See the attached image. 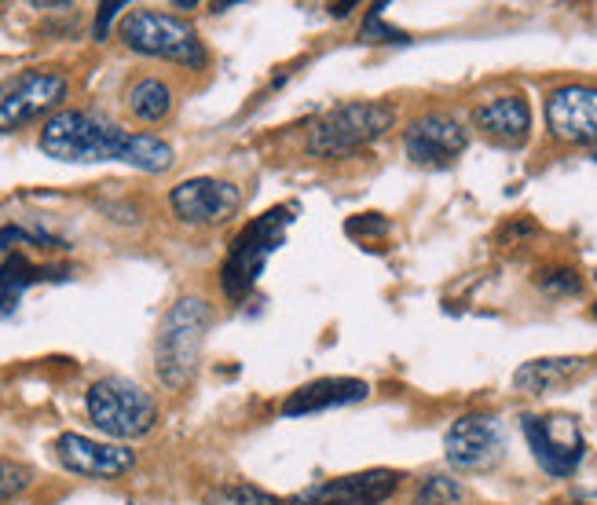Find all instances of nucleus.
I'll list each match as a JSON object with an SVG mask.
<instances>
[{
    "mask_svg": "<svg viewBox=\"0 0 597 505\" xmlns=\"http://www.w3.org/2000/svg\"><path fill=\"white\" fill-rule=\"evenodd\" d=\"M37 147L48 158L66 165H93V161H121L139 173H169L173 169V147L150 133H129L118 121L93 110H59L45 121Z\"/></svg>",
    "mask_w": 597,
    "mask_h": 505,
    "instance_id": "nucleus-1",
    "label": "nucleus"
},
{
    "mask_svg": "<svg viewBox=\"0 0 597 505\" xmlns=\"http://www.w3.org/2000/svg\"><path fill=\"white\" fill-rule=\"evenodd\" d=\"M209 327H212V308L209 300L202 297H180L176 305L166 311V319H161L158 327V341H155V370L161 385L173 392L191 385Z\"/></svg>",
    "mask_w": 597,
    "mask_h": 505,
    "instance_id": "nucleus-2",
    "label": "nucleus"
},
{
    "mask_svg": "<svg viewBox=\"0 0 597 505\" xmlns=\"http://www.w3.org/2000/svg\"><path fill=\"white\" fill-rule=\"evenodd\" d=\"M290 224H293V206H276L239 231L224 264H220V290H224L228 300L249 297L260 275H265V264L276 257L282 242H287Z\"/></svg>",
    "mask_w": 597,
    "mask_h": 505,
    "instance_id": "nucleus-3",
    "label": "nucleus"
},
{
    "mask_svg": "<svg viewBox=\"0 0 597 505\" xmlns=\"http://www.w3.org/2000/svg\"><path fill=\"white\" fill-rule=\"evenodd\" d=\"M397 125V107L386 99H356L327 110L308 133V150L316 158H345L381 139Z\"/></svg>",
    "mask_w": 597,
    "mask_h": 505,
    "instance_id": "nucleus-4",
    "label": "nucleus"
},
{
    "mask_svg": "<svg viewBox=\"0 0 597 505\" xmlns=\"http://www.w3.org/2000/svg\"><path fill=\"white\" fill-rule=\"evenodd\" d=\"M88 421L110 440H139L158 426L155 396L129 378H99L85 396Z\"/></svg>",
    "mask_w": 597,
    "mask_h": 505,
    "instance_id": "nucleus-5",
    "label": "nucleus"
},
{
    "mask_svg": "<svg viewBox=\"0 0 597 505\" xmlns=\"http://www.w3.org/2000/svg\"><path fill=\"white\" fill-rule=\"evenodd\" d=\"M121 40H125L133 52L139 56H155V59H169V63H180L187 70H202L209 63L206 45L198 40L195 26L187 19H176L169 12H155V8H136L121 19Z\"/></svg>",
    "mask_w": 597,
    "mask_h": 505,
    "instance_id": "nucleus-6",
    "label": "nucleus"
},
{
    "mask_svg": "<svg viewBox=\"0 0 597 505\" xmlns=\"http://www.w3.org/2000/svg\"><path fill=\"white\" fill-rule=\"evenodd\" d=\"M70 81L63 70H19L15 77L0 81V136L19 133L37 118H48L63 107Z\"/></svg>",
    "mask_w": 597,
    "mask_h": 505,
    "instance_id": "nucleus-7",
    "label": "nucleus"
},
{
    "mask_svg": "<svg viewBox=\"0 0 597 505\" xmlns=\"http://www.w3.org/2000/svg\"><path fill=\"white\" fill-rule=\"evenodd\" d=\"M524 440L535 454V461L550 472V477H572L580 469L586 443L580 432V421L569 414H550V418H521Z\"/></svg>",
    "mask_w": 597,
    "mask_h": 505,
    "instance_id": "nucleus-8",
    "label": "nucleus"
},
{
    "mask_svg": "<svg viewBox=\"0 0 597 505\" xmlns=\"http://www.w3.org/2000/svg\"><path fill=\"white\" fill-rule=\"evenodd\" d=\"M169 206L180 224L187 227H217L239 213L242 206V190L231 184V180H217V176H195L184 180L169 190Z\"/></svg>",
    "mask_w": 597,
    "mask_h": 505,
    "instance_id": "nucleus-9",
    "label": "nucleus"
},
{
    "mask_svg": "<svg viewBox=\"0 0 597 505\" xmlns=\"http://www.w3.org/2000/svg\"><path fill=\"white\" fill-rule=\"evenodd\" d=\"M443 454L454 469L462 472H484L495 469L505 454V436L502 426L488 414H465L443 436Z\"/></svg>",
    "mask_w": 597,
    "mask_h": 505,
    "instance_id": "nucleus-10",
    "label": "nucleus"
},
{
    "mask_svg": "<svg viewBox=\"0 0 597 505\" xmlns=\"http://www.w3.org/2000/svg\"><path fill=\"white\" fill-rule=\"evenodd\" d=\"M465 147H470V128L454 114H443V110L414 118L407 133H403V150H407L414 165L443 169L451 165Z\"/></svg>",
    "mask_w": 597,
    "mask_h": 505,
    "instance_id": "nucleus-11",
    "label": "nucleus"
},
{
    "mask_svg": "<svg viewBox=\"0 0 597 505\" xmlns=\"http://www.w3.org/2000/svg\"><path fill=\"white\" fill-rule=\"evenodd\" d=\"M546 128L572 147H597V88L561 85L546 96Z\"/></svg>",
    "mask_w": 597,
    "mask_h": 505,
    "instance_id": "nucleus-12",
    "label": "nucleus"
},
{
    "mask_svg": "<svg viewBox=\"0 0 597 505\" xmlns=\"http://www.w3.org/2000/svg\"><path fill=\"white\" fill-rule=\"evenodd\" d=\"M400 488V477L392 469H363L338 480H322L297 491L287 505H381Z\"/></svg>",
    "mask_w": 597,
    "mask_h": 505,
    "instance_id": "nucleus-13",
    "label": "nucleus"
},
{
    "mask_svg": "<svg viewBox=\"0 0 597 505\" xmlns=\"http://www.w3.org/2000/svg\"><path fill=\"white\" fill-rule=\"evenodd\" d=\"M56 458L63 461V469L77 472V477H93V480H114L136 466V454L129 447L81 436V432H63V436L56 440Z\"/></svg>",
    "mask_w": 597,
    "mask_h": 505,
    "instance_id": "nucleus-14",
    "label": "nucleus"
},
{
    "mask_svg": "<svg viewBox=\"0 0 597 505\" xmlns=\"http://www.w3.org/2000/svg\"><path fill=\"white\" fill-rule=\"evenodd\" d=\"M367 396H370V385L360 378H319L301 385L297 392H290L287 403H282V414H287V418H308V414L349 407V403H360Z\"/></svg>",
    "mask_w": 597,
    "mask_h": 505,
    "instance_id": "nucleus-15",
    "label": "nucleus"
},
{
    "mask_svg": "<svg viewBox=\"0 0 597 505\" xmlns=\"http://www.w3.org/2000/svg\"><path fill=\"white\" fill-rule=\"evenodd\" d=\"M473 125H477L484 136L499 139V144L521 147L524 139H528V133H532L528 99H521V96L488 99V103H480L477 110H473Z\"/></svg>",
    "mask_w": 597,
    "mask_h": 505,
    "instance_id": "nucleus-16",
    "label": "nucleus"
},
{
    "mask_svg": "<svg viewBox=\"0 0 597 505\" xmlns=\"http://www.w3.org/2000/svg\"><path fill=\"white\" fill-rule=\"evenodd\" d=\"M594 370V359L586 356H550V359H532L513 373V385L517 392H528V396H546L553 389H564L572 381H580L583 373Z\"/></svg>",
    "mask_w": 597,
    "mask_h": 505,
    "instance_id": "nucleus-17",
    "label": "nucleus"
},
{
    "mask_svg": "<svg viewBox=\"0 0 597 505\" xmlns=\"http://www.w3.org/2000/svg\"><path fill=\"white\" fill-rule=\"evenodd\" d=\"M45 279H66V268H37L29 264L23 253H8L4 264H0V316L15 311L23 293Z\"/></svg>",
    "mask_w": 597,
    "mask_h": 505,
    "instance_id": "nucleus-18",
    "label": "nucleus"
},
{
    "mask_svg": "<svg viewBox=\"0 0 597 505\" xmlns=\"http://www.w3.org/2000/svg\"><path fill=\"white\" fill-rule=\"evenodd\" d=\"M129 110H133L139 121H147V125H158V121L173 114V88L158 77L136 81V85L129 88Z\"/></svg>",
    "mask_w": 597,
    "mask_h": 505,
    "instance_id": "nucleus-19",
    "label": "nucleus"
},
{
    "mask_svg": "<svg viewBox=\"0 0 597 505\" xmlns=\"http://www.w3.org/2000/svg\"><path fill=\"white\" fill-rule=\"evenodd\" d=\"M202 505H282V502L265 488H253V483H220V488L206 491Z\"/></svg>",
    "mask_w": 597,
    "mask_h": 505,
    "instance_id": "nucleus-20",
    "label": "nucleus"
},
{
    "mask_svg": "<svg viewBox=\"0 0 597 505\" xmlns=\"http://www.w3.org/2000/svg\"><path fill=\"white\" fill-rule=\"evenodd\" d=\"M462 502V483L451 477H429L414 491V505H459Z\"/></svg>",
    "mask_w": 597,
    "mask_h": 505,
    "instance_id": "nucleus-21",
    "label": "nucleus"
},
{
    "mask_svg": "<svg viewBox=\"0 0 597 505\" xmlns=\"http://www.w3.org/2000/svg\"><path fill=\"white\" fill-rule=\"evenodd\" d=\"M381 12H386V4H378L374 12L363 19V26H360V40L363 45H407V34L397 26H389L386 19H381Z\"/></svg>",
    "mask_w": 597,
    "mask_h": 505,
    "instance_id": "nucleus-22",
    "label": "nucleus"
},
{
    "mask_svg": "<svg viewBox=\"0 0 597 505\" xmlns=\"http://www.w3.org/2000/svg\"><path fill=\"white\" fill-rule=\"evenodd\" d=\"M29 483H34L29 466H23V461H15V458H0V505L19 498Z\"/></svg>",
    "mask_w": 597,
    "mask_h": 505,
    "instance_id": "nucleus-23",
    "label": "nucleus"
},
{
    "mask_svg": "<svg viewBox=\"0 0 597 505\" xmlns=\"http://www.w3.org/2000/svg\"><path fill=\"white\" fill-rule=\"evenodd\" d=\"M345 231L352 238H381V235H389L392 231V224L381 213H360V217H349V224H345Z\"/></svg>",
    "mask_w": 597,
    "mask_h": 505,
    "instance_id": "nucleus-24",
    "label": "nucleus"
},
{
    "mask_svg": "<svg viewBox=\"0 0 597 505\" xmlns=\"http://www.w3.org/2000/svg\"><path fill=\"white\" fill-rule=\"evenodd\" d=\"M539 286H543L546 293H580L583 279L575 275L572 268H561V271H546V275L539 279Z\"/></svg>",
    "mask_w": 597,
    "mask_h": 505,
    "instance_id": "nucleus-25",
    "label": "nucleus"
},
{
    "mask_svg": "<svg viewBox=\"0 0 597 505\" xmlns=\"http://www.w3.org/2000/svg\"><path fill=\"white\" fill-rule=\"evenodd\" d=\"M125 0H110V4H99V12H96V26H93V34H96V40H107V29H110V23L118 19V12H125Z\"/></svg>",
    "mask_w": 597,
    "mask_h": 505,
    "instance_id": "nucleus-26",
    "label": "nucleus"
},
{
    "mask_svg": "<svg viewBox=\"0 0 597 505\" xmlns=\"http://www.w3.org/2000/svg\"><path fill=\"white\" fill-rule=\"evenodd\" d=\"M352 8H356V4H333V8H330V12H333V15H338V19H345V15L352 12Z\"/></svg>",
    "mask_w": 597,
    "mask_h": 505,
    "instance_id": "nucleus-27",
    "label": "nucleus"
},
{
    "mask_svg": "<svg viewBox=\"0 0 597 505\" xmlns=\"http://www.w3.org/2000/svg\"><path fill=\"white\" fill-rule=\"evenodd\" d=\"M590 158H594V161H597V147H594V150H590Z\"/></svg>",
    "mask_w": 597,
    "mask_h": 505,
    "instance_id": "nucleus-28",
    "label": "nucleus"
},
{
    "mask_svg": "<svg viewBox=\"0 0 597 505\" xmlns=\"http://www.w3.org/2000/svg\"><path fill=\"white\" fill-rule=\"evenodd\" d=\"M594 316H597V305H594Z\"/></svg>",
    "mask_w": 597,
    "mask_h": 505,
    "instance_id": "nucleus-29",
    "label": "nucleus"
},
{
    "mask_svg": "<svg viewBox=\"0 0 597 505\" xmlns=\"http://www.w3.org/2000/svg\"><path fill=\"white\" fill-rule=\"evenodd\" d=\"M575 505H583V502H575Z\"/></svg>",
    "mask_w": 597,
    "mask_h": 505,
    "instance_id": "nucleus-30",
    "label": "nucleus"
}]
</instances>
